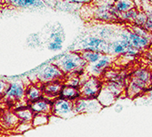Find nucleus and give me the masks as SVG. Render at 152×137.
I'll return each instance as SVG.
<instances>
[{"label": "nucleus", "mask_w": 152, "mask_h": 137, "mask_svg": "<svg viewBox=\"0 0 152 137\" xmlns=\"http://www.w3.org/2000/svg\"><path fill=\"white\" fill-rule=\"evenodd\" d=\"M53 63L56 64L65 75L71 73L82 74L88 67L87 62L83 60L80 53L77 51L65 53Z\"/></svg>", "instance_id": "nucleus-1"}, {"label": "nucleus", "mask_w": 152, "mask_h": 137, "mask_svg": "<svg viewBox=\"0 0 152 137\" xmlns=\"http://www.w3.org/2000/svg\"><path fill=\"white\" fill-rule=\"evenodd\" d=\"M65 74L55 63L45 64L29 75L32 83L43 85L56 80H64Z\"/></svg>", "instance_id": "nucleus-2"}, {"label": "nucleus", "mask_w": 152, "mask_h": 137, "mask_svg": "<svg viewBox=\"0 0 152 137\" xmlns=\"http://www.w3.org/2000/svg\"><path fill=\"white\" fill-rule=\"evenodd\" d=\"M90 50L102 54H108V42L99 37L98 35H88L82 38L75 45L73 51Z\"/></svg>", "instance_id": "nucleus-3"}, {"label": "nucleus", "mask_w": 152, "mask_h": 137, "mask_svg": "<svg viewBox=\"0 0 152 137\" xmlns=\"http://www.w3.org/2000/svg\"><path fill=\"white\" fill-rule=\"evenodd\" d=\"M103 86V82L99 77L89 76L82 81L79 89L80 97L86 99H96Z\"/></svg>", "instance_id": "nucleus-4"}, {"label": "nucleus", "mask_w": 152, "mask_h": 137, "mask_svg": "<svg viewBox=\"0 0 152 137\" xmlns=\"http://www.w3.org/2000/svg\"><path fill=\"white\" fill-rule=\"evenodd\" d=\"M8 88L4 95V100L13 104L20 103L26 100V86L21 80L16 79L8 82Z\"/></svg>", "instance_id": "nucleus-5"}, {"label": "nucleus", "mask_w": 152, "mask_h": 137, "mask_svg": "<svg viewBox=\"0 0 152 137\" xmlns=\"http://www.w3.org/2000/svg\"><path fill=\"white\" fill-rule=\"evenodd\" d=\"M52 115L62 119L75 116L76 113L74 110V102L63 99L61 97L55 99L52 105Z\"/></svg>", "instance_id": "nucleus-6"}, {"label": "nucleus", "mask_w": 152, "mask_h": 137, "mask_svg": "<svg viewBox=\"0 0 152 137\" xmlns=\"http://www.w3.org/2000/svg\"><path fill=\"white\" fill-rule=\"evenodd\" d=\"M103 106L99 103L98 99H86L79 97L74 101V110L76 114L84 113H96L102 110Z\"/></svg>", "instance_id": "nucleus-7"}, {"label": "nucleus", "mask_w": 152, "mask_h": 137, "mask_svg": "<svg viewBox=\"0 0 152 137\" xmlns=\"http://www.w3.org/2000/svg\"><path fill=\"white\" fill-rule=\"evenodd\" d=\"M118 36L122 39L126 40L130 46L134 47L135 49H137V50H140V51L147 49L149 46V44L151 43L148 39H147V38L141 37V36L135 34L130 29H122L118 33Z\"/></svg>", "instance_id": "nucleus-8"}, {"label": "nucleus", "mask_w": 152, "mask_h": 137, "mask_svg": "<svg viewBox=\"0 0 152 137\" xmlns=\"http://www.w3.org/2000/svg\"><path fill=\"white\" fill-rule=\"evenodd\" d=\"M119 14L116 11L113 5L99 4L96 5L93 16L96 19L99 21H114L118 20Z\"/></svg>", "instance_id": "nucleus-9"}, {"label": "nucleus", "mask_w": 152, "mask_h": 137, "mask_svg": "<svg viewBox=\"0 0 152 137\" xmlns=\"http://www.w3.org/2000/svg\"><path fill=\"white\" fill-rule=\"evenodd\" d=\"M112 56L108 54H103L102 57L99 61H96V63L92 65H88L87 68L90 74V76H96V77H99L101 76L105 71L107 68V67L111 64L112 62ZM86 68V70H87Z\"/></svg>", "instance_id": "nucleus-10"}, {"label": "nucleus", "mask_w": 152, "mask_h": 137, "mask_svg": "<svg viewBox=\"0 0 152 137\" xmlns=\"http://www.w3.org/2000/svg\"><path fill=\"white\" fill-rule=\"evenodd\" d=\"M41 89H42L43 96L51 101H54L55 99H57L60 97V92L61 90L64 86L63 80H56L48 82V83L40 85Z\"/></svg>", "instance_id": "nucleus-11"}, {"label": "nucleus", "mask_w": 152, "mask_h": 137, "mask_svg": "<svg viewBox=\"0 0 152 137\" xmlns=\"http://www.w3.org/2000/svg\"><path fill=\"white\" fill-rule=\"evenodd\" d=\"M119 33V32H118ZM130 45L119 36L108 42V55L111 56H123Z\"/></svg>", "instance_id": "nucleus-12"}, {"label": "nucleus", "mask_w": 152, "mask_h": 137, "mask_svg": "<svg viewBox=\"0 0 152 137\" xmlns=\"http://www.w3.org/2000/svg\"><path fill=\"white\" fill-rule=\"evenodd\" d=\"M52 105L53 101L43 97L39 100L29 104V107L34 112V113H45L48 115H52Z\"/></svg>", "instance_id": "nucleus-13"}, {"label": "nucleus", "mask_w": 152, "mask_h": 137, "mask_svg": "<svg viewBox=\"0 0 152 137\" xmlns=\"http://www.w3.org/2000/svg\"><path fill=\"white\" fill-rule=\"evenodd\" d=\"M148 87V85L146 84L145 82L131 77V80L129 82H128L126 87V93L129 98H134L146 91Z\"/></svg>", "instance_id": "nucleus-14"}, {"label": "nucleus", "mask_w": 152, "mask_h": 137, "mask_svg": "<svg viewBox=\"0 0 152 137\" xmlns=\"http://www.w3.org/2000/svg\"><path fill=\"white\" fill-rule=\"evenodd\" d=\"M3 2L7 6L16 8L44 7V0H3Z\"/></svg>", "instance_id": "nucleus-15"}, {"label": "nucleus", "mask_w": 152, "mask_h": 137, "mask_svg": "<svg viewBox=\"0 0 152 137\" xmlns=\"http://www.w3.org/2000/svg\"><path fill=\"white\" fill-rule=\"evenodd\" d=\"M19 123V120L15 112L6 111L0 116V124L6 129H15Z\"/></svg>", "instance_id": "nucleus-16"}, {"label": "nucleus", "mask_w": 152, "mask_h": 137, "mask_svg": "<svg viewBox=\"0 0 152 137\" xmlns=\"http://www.w3.org/2000/svg\"><path fill=\"white\" fill-rule=\"evenodd\" d=\"M42 97L43 92L40 85L31 83L30 85L26 86V100L28 102V104L39 100Z\"/></svg>", "instance_id": "nucleus-17"}, {"label": "nucleus", "mask_w": 152, "mask_h": 137, "mask_svg": "<svg viewBox=\"0 0 152 137\" xmlns=\"http://www.w3.org/2000/svg\"><path fill=\"white\" fill-rule=\"evenodd\" d=\"M96 99H98L99 103L104 108V107H108V106H111L112 104H114L116 102L118 97L114 93L110 91L108 89H107L105 86H102V89L99 91Z\"/></svg>", "instance_id": "nucleus-18"}, {"label": "nucleus", "mask_w": 152, "mask_h": 137, "mask_svg": "<svg viewBox=\"0 0 152 137\" xmlns=\"http://www.w3.org/2000/svg\"><path fill=\"white\" fill-rule=\"evenodd\" d=\"M19 122H26V123H31L33 117H34V112L31 110L29 105L27 106H23V107H18L15 111Z\"/></svg>", "instance_id": "nucleus-19"}, {"label": "nucleus", "mask_w": 152, "mask_h": 137, "mask_svg": "<svg viewBox=\"0 0 152 137\" xmlns=\"http://www.w3.org/2000/svg\"><path fill=\"white\" fill-rule=\"evenodd\" d=\"M60 97L63 99L68 100V101L74 102L80 97L79 89L77 87L68 86V85L64 84V86L61 90V92H60Z\"/></svg>", "instance_id": "nucleus-20"}, {"label": "nucleus", "mask_w": 152, "mask_h": 137, "mask_svg": "<svg viewBox=\"0 0 152 137\" xmlns=\"http://www.w3.org/2000/svg\"><path fill=\"white\" fill-rule=\"evenodd\" d=\"M113 7L118 14H122L135 8L136 4L134 0H117L113 4Z\"/></svg>", "instance_id": "nucleus-21"}, {"label": "nucleus", "mask_w": 152, "mask_h": 137, "mask_svg": "<svg viewBox=\"0 0 152 137\" xmlns=\"http://www.w3.org/2000/svg\"><path fill=\"white\" fill-rule=\"evenodd\" d=\"M81 57L83 58L88 65H92L96 63V61H99L100 58L102 57V53L99 52H96V51H90V50H84V51H80L79 52Z\"/></svg>", "instance_id": "nucleus-22"}, {"label": "nucleus", "mask_w": 152, "mask_h": 137, "mask_svg": "<svg viewBox=\"0 0 152 137\" xmlns=\"http://www.w3.org/2000/svg\"><path fill=\"white\" fill-rule=\"evenodd\" d=\"M132 77L145 82L148 86H150L152 83V75L146 68H137L133 72Z\"/></svg>", "instance_id": "nucleus-23"}, {"label": "nucleus", "mask_w": 152, "mask_h": 137, "mask_svg": "<svg viewBox=\"0 0 152 137\" xmlns=\"http://www.w3.org/2000/svg\"><path fill=\"white\" fill-rule=\"evenodd\" d=\"M48 41H54L63 44L65 41V32L61 27H55L51 29L49 36H48Z\"/></svg>", "instance_id": "nucleus-24"}, {"label": "nucleus", "mask_w": 152, "mask_h": 137, "mask_svg": "<svg viewBox=\"0 0 152 137\" xmlns=\"http://www.w3.org/2000/svg\"><path fill=\"white\" fill-rule=\"evenodd\" d=\"M50 115L48 114H45V113H35L33 120H32V127L36 128V127H39L42 125H46L49 122L50 120Z\"/></svg>", "instance_id": "nucleus-25"}, {"label": "nucleus", "mask_w": 152, "mask_h": 137, "mask_svg": "<svg viewBox=\"0 0 152 137\" xmlns=\"http://www.w3.org/2000/svg\"><path fill=\"white\" fill-rule=\"evenodd\" d=\"M139 9L137 7L133 8V9H130L125 13H122V14H119L118 15V20H122V21H126V22H131L133 23L137 16V14H139Z\"/></svg>", "instance_id": "nucleus-26"}, {"label": "nucleus", "mask_w": 152, "mask_h": 137, "mask_svg": "<svg viewBox=\"0 0 152 137\" xmlns=\"http://www.w3.org/2000/svg\"><path fill=\"white\" fill-rule=\"evenodd\" d=\"M135 34L139 35V36H141L147 39H148L150 42H152V33L148 31L147 29H145L143 27H137V26H134L130 29Z\"/></svg>", "instance_id": "nucleus-27"}, {"label": "nucleus", "mask_w": 152, "mask_h": 137, "mask_svg": "<svg viewBox=\"0 0 152 137\" xmlns=\"http://www.w3.org/2000/svg\"><path fill=\"white\" fill-rule=\"evenodd\" d=\"M147 18H148L147 13L140 11L139 14H137L136 19H135V21L133 22V25L134 26H137V27H144V25L146 24Z\"/></svg>", "instance_id": "nucleus-28"}, {"label": "nucleus", "mask_w": 152, "mask_h": 137, "mask_svg": "<svg viewBox=\"0 0 152 137\" xmlns=\"http://www.w3.org/2000/svg\"><path fill=\"white\" fill-rule=\"evenodd\" d=\"M139 53H140V50H137L134 47L130 46L127 49V51L125 52V54L123 55V57L126 58V59H134V58H136L137 56V55H139Z\"/></svg>", "instance_id": "nucleus-29"}, {"label": "nucleus", "mask_w": 152, "mask_h": 137, "mask_svg": "<svg viewBox=\"0 0 152 137\" xmlns=\"http://www.w3.org/2000/svg\"><path fill=\"white\" fill-rule=\"evenodd\" d=\"M33 128L32 127V123H26V122H19L18 125L15 128V130L17 131V133H22L24 132H26L28 129Z\"/></svg>", "instance_id": "nucleus-30"}, {"label": "nucleus", "mask_w": 152, "mask_h": 137, "mask_svg": "<svg viewBox=\"0 0 152 137\" xmlns=\"http://www.w3.org/2000/svg\"><path fill=\"white\" fill-rule=\"evenodd\" d=\"M48 49L51 51H59L63 49V44L54 42V41H48Z\"/></svg>", "instance_id": "nucleus-31"}, {"label": "nucleus", "mask_w": 152, "mask_h": 137, "mask_svg": "<svg viewBox=\"0 0 152 137\" xmlns=\"http://www.w3.org/2000/svg\"><path fill=\"white\" fill-rule=\"evenodd\" d=\"M9 83L7 81H5L3 80H0V98H3L4 95L8 88Z\"/></svg>", "instance_id": "nucleus-32"}, {"label": "nucleus", "mask_w": 152, "mask_h": 137, "mask_svg": "<svg viewBox=\"0 0 152 137\" xmlns=\"http://www.w3.org/2000/svg\"><path fill=\"white\" fill-rule=\"evenodd\" d=\"M147 15H148V18H147L146 24L144 25L143 27L145 29H147L148 31L152 33V12L147 14Z\"/></svg>", "instance_id": "nucleus-33"}, {"label": "nucleus", "mask_w": 152, "mask_h": 137, "mask_svg": "<svg viewBox=\"0 0 152 137\" xmlns=\"http://www.w3.org/2000/svg\"><path fill=\"white\" fill-rule=\"evenodd\" d=\"M69 3L77 4V5H83V4H89L93 2L94 0H67Z\"/></svg>", "instance_id": "nucleus-34"}, {"label": "nucleus", "mask_w": 152, "mask_h": 137, "mask_svg": "<svg viewBox=\"0 0 152 137\" xmlns=\"http://www.w3.org/2000/svg\"><path fill=\"white\" fill-rule=\"evenodd\" d=\"M117 0H94V3L96 5H99V4H107V5H113Z\"/></svg>", "instance_id": "nucleus-35"}, {"label": "nucleus", "mask_w": 152, "mask_h": 137, "mask_svg": "<svg viewBox=\"0 0 152 137\" xmlns=\"http://www.w3.org/2000/svg\"><path fill=\"white\" fill-rule=\"evenodd\" d=\"M4 2H3V0H0V16H1V14H2V9H3V6H4Z\"/></svg>", "instance_id": "nucleus-36"}, {"label": "nucleus", "mask_w": 152, "mask_h": 137, "mask_svg": "<svg viewBox=\"0 0 152 137\" xmlns=\"http://www.w3.org/2000/svg\"><path fill=\"white\" fill-rule=\"evenodd\" d=\"M148 96H149V98H150V100H152V90L148 92Z\"/></svg>", "instance_id": "nucleus-37"}]
</instances>
